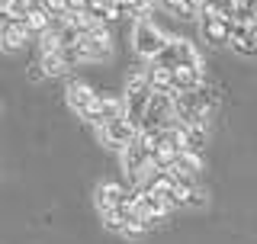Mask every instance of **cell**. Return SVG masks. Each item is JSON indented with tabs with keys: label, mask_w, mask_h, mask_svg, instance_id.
I'll use <instances>...</instances> for the list:
<instances>
[{
	"label": "cell",
	"mask_w": 257,
	"mask_h": 244,
	"mask_svg": "<svg viewBox=\"0 0 257 244\" xmlns=\"http://www.w3.org/2000/svg\"><path fill=\"white\" fill-rule=\"evenodd\" d=\"M132 39H135V52H139L142 58H148V61L167 45V36L148 20V16H142V20L135 23V36H132Z\"/></svg>",
	"instance_id": "obj_1"
},
{
	"label": "cell",
	"mask_w": 257,
	"mask_h": 244,
	"mask_svg": "<svg viewBox=\"0 0 257 244\" xmlns=\"http://www.w3.org/2000/svg\"><path fill=\"white\" fill-rule=\"evenodd\" d=\"M135 135H139V129H135L132 122L125 119V112L100 126V142L106 145V148H112V151H122L125 145H132V142H135Z\"/></svg>",
	"instance_id": "obj_2"
},
{
	"label": "cell",
	"mask_w": 257,
	"mask_h": 244,
	"mask_svg": "<svg viewBox=\"0 0 257 244\" xmlns=\"http://www.w3.org/2000/svg\"><path fill=\"white\" fill-rule=\"evenodd\" d=\"M174 119V96L171 93H151L148 106H145V116H142V129H161Z\"/></svg>",
	"instance_id": "obj_3"
},
{
	"label": "cell",
	"mask_w": 257,
	"mask_h": 244,
	"mask_svg": "<svg viewBox=\"0 0 257 244\" xmlns=\"http://www.w3.org/2000/svg\"><path fill=\"white\" fill-rule=\"evenodd\" d=\"M122 109H125L122 96H103V93H96V100H93V103H90V106H87L84 112H80V119L93 122V126L100 129L103 122H109V119L122 116Z\"/></svg>",
	"instance_id": "obj_4"
},
{
	"label": "cell",
	"mask_w": 257,
	"mask_h": 244,
	"mask_svg": "<svg viewBox=\"0 0 257 244\" xmlns=\"http://www.w3.org/2000/svg\"><path fill=\"white\" fill-rule=\"evenodd\" d=\"M74 52L80 64L84 61H106L112 55V39L109 36H80L74 42Z\"/></svg>",
	"instance_id": "obj_5"
},
{
	"label": "cell",
	"mask_w": 257,
	"mask_h": 244,
	"mask_svg": "<svg viewBox=\"0 0 257 244\" xmlns=\"http://www.w3.org/2000/svg\"><path fill=\"white\" fill-rule=\"evenodd\" d=\"M122 167H125V174L132 177L135 183H139L142 177L148 174V167H151V158H148V151H145L139 142L125 145V148H122Z\"/></svg>",
	"instance_id": "obj_6"
},
{
	"label": "cell",
	"mask_w": 257,
	"mask_h": 244,
	"mask_svg": "<svg viewBox=\"0 0 257 244\" xmlns=\"http://www.w3.org/2000/svg\"><path fill=\"white\" fill-rule=\"evenodd\" d=\"M29 39L32 36H29V29L23 26V23H16V20L0 23V48H4V52H20Z\"/></svg>",
	"instance_id": "obj_7"
},
{
	"label": "cell",
	"mask_w": 257,
	"mask_h": 244,
	"mask_svg": "<svg viewBox=\"0 0 257 244\" xmlns=\"http://www.w3.org/2000/svg\"><path fill=\"white\" fill-rule=\"evenodd\" d=\"M64 100H68V106H71V109L84 112V109L96 100V90H93L90 84H84V80H71V84L64 87Z\"/></svg>",
	"instance_id": "obj_8"
},
{
	"label": "cell",
	"mask_w": 257,
	"mask_h": 244,
	"mask_svg": "<svg viewBox=\"0 0 257 244\" xmlns=\"http://www.w3.org/2000/svg\"><path fill=\"white\" fill-rule=\"evenodd\" d=\"M125 199H128L125 186H119V183H112V180H106V183H100V186H96V206H100V212L122 206Z\"/></svg>",
	"instance_id": "obj_9"
},
{
	"label": "cell",
	"mask_w": 257,
	"mask_h": 244,
	"mask_svg": "<svg viewBox=\"0 0 257 244\" xmlns=\"http://www.w3.org/2000/svg\"><path fill=\"white\" fill-rule=\"evenodd\" d=\"M199 29H203L206 42H212V45H228L231 42L228 20H219V16H212V20H199Z\"/></svg>",
	"instance_id": "obj_10"
},
{
	"label": "cell",
	"mask_w": 257,
	"mask_h": 244,
	"mask_svg": "<svg viewBox=\"0 0 257 244\" xmlns=\"http://www.w3.org/2000/svg\"><path fill=\"white\" fill-rule=\"evenodd\" d=\"M171 80L177 90H193V87L203 84V68H193V64H174L171 68Z\"/></svg>",
	"instance_id": "obj_11"
},
{
	"label": "cell",
	"mask_w": 257,
	"mask_h": 244,
	"mask_svg": "<svg viewBox=\"0 0 257 244\" xmlns=\"http://www.w3.org/2000/svg\"><path fill=\"white\" fill-rule=\"evenodd\" d=\"M23 26H26L29 36L36 39V36H42V32L52 29V13H48L45 7H29V13H26V20H23Z\"/></svg>",
	"instance_id": "obj_12"
},
{
	"label": "cell",
	"mask_w": 257,
	"mask_h": 244,
	"mask_svg": "<svg viewBox=\"0 0 257 244\" xmlns=\"http://www.w3.org/2000/svg\"><path fill=\"white\" fill-rule=\"evenodd\" d=\"M171 167H174L180 177H190V180H196L199 170H203V161H199L196 151H177V158H174Z\"/></svg>",
	"instance_id": "obj_13"
},
{
	"label": "cell",
	"mask_w": 257,
	"mask_h": 244,
	"mask_svg": "<svg viewBox=\"0 0 257 244\" xmlns=\"http://www.w3.org/2000/svg\"><path fill=\"white\" fill-rule=\"evenodd\" d=\"M39 64H42L45 77H64L71 71V64L64 61L61 48H55V52H48V55H39Z\"/></svg>",
	"instance_id": "obj_14"
},
{
	"label": "cell",
	"mask_w": 257,
	"mask_h": 244,
	"mask_svg": "<svg viewBox=\"0 0 257 244\" xmlns=\"http://www.w3.org/2000/svg\"><path fill=\"white\" fill-rule=\"evenodd\" d=\"M145 77H148V87L158 93H167L174 90V80H171V68H161V64H151L145 68Z\"/></svg>",
	"instance_id": "obj_15"
},
{
	"label": "cell",
	"mask_w": 257,
	"mask_h": 244,
	"mask_svg": "<svg viewBox=\"0 0 257 244\" xmlns=\"http://www.w3.org/2000/svg\"><path fill=\"white\" fill-rule=\"evenodd\" d=\"M174 52H177V64H193V68H203V55L196 52V45L190 39H174Z\"/></svg>",
	"instance_id": "obj_16"
},
{
	"label": "cell",
	"mask_w": 257,
	"mask_h": 244,
	"mask_svg": "<svg viewBox=\"0 0 257 244\" xmlns=\"http://www.w3.org/2000/svg\"><path fill=\"white\" fill-rule=\"evenodd\" d=\"M45 77V71H42V64H39V58L29 64V80H42Z\"/></svg>",
	"instance_id": "obj_17"
},
{
	"label": "cell",
	"mask_w": 257,
	"mask_h": 244,
	"mask_svg": "<svg viewBox=\"0 0 257 244\" xmlns=\"http://www.w3.org/2000/svg\"><path fill=\"white\" fill-rule=\"evenodd\" d=\"M4 4H7V0H0V7H4Z\"/></svg>",
	"instance_id": "obj_18"
}]
</instances>
